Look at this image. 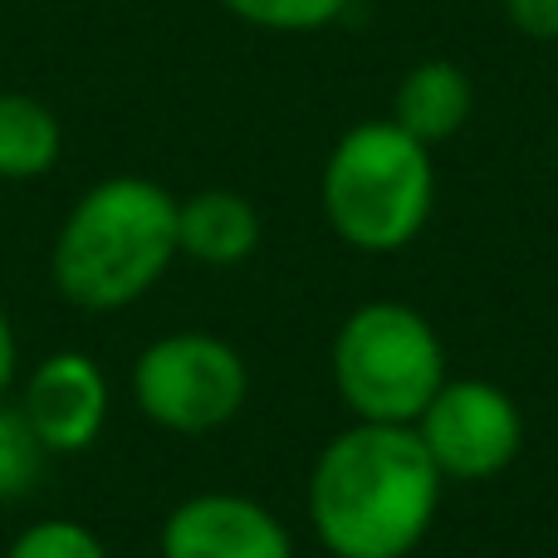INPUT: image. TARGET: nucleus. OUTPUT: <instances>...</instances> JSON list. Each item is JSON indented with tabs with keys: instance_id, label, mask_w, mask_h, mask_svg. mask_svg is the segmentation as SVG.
<instances>
[{
	"instance_id": "nucleus-1",
	"label": "nucleus",
	"mask_w": 558,
	"mask_h": 558,
	"mask_svg": "<svg viewBox=\"0 0 558 558\" xmlns=\"http://www.w3.org/2000/svg\"><path fill=\"white\" fill-rule=\"evenodd\" d=\"M441 485L416 426L353 422L308 471V524L333 558H407L432 530Z\"/></svg>"
},
{
	"instance_id": "nucleus-2",
	"label": "nucleus",
	"mask_w": 558,
	"mask_h": 558,
	"mask_svg": "<svg viewBox=\"0 0 558 558\" xmlns=\"http://www.w3.org/2000/svg\"><path fill=\"white\" fill-rule=\"evenodd\" d=\"M177 255V196L153 177H104L69 206L49 251V279L64 304L113 314L137 304Z\"/></svg>"
},
{
	"instance_id": "nucleus-3",
	"label": "nucleus",
	"mask_w": 558,
	"mask_h": 558,
	"mask_svg": "<svg viewBox=\"0 0 558 558\" xmlns=\"http://www.w3.org/2000/svg\"><path fill=\"white\" fill-rule=\"evenodd\" d=\"M328 231L363 255H397L426 231L436 206L432 147L392 118L353 123L328 147L318 177Z\"/></svg>"
},
{
	"instance_id": "nucleus-4",
	"label": "nucleus",
	"mask_w": 558,
	"mask_h": 558,
	"mask_svg": "<svg viewBox=\"0 0 558 558\" xmlns=\"http://www.w3.org/2000/svg\"><path fill=\"white\" fill-rule=\"evenodd\" d=\"M328 367L357 422L412 426L446 383V348L412 304L373 299L338 324Z\"/></svg>"
},
{
	"instance_id": "nucleus-5",
	"label": "nucleus",
	"mask_w": 558,
	"mask_h": 558,
	"mask_svg": "<svg viewBox=\"0 0 558 558\" xmlns=\"http://www.w3.org/2000/svg\"><path fill=\"white\" fill-rule=\"evenodd\" d=\"M251 397V367L226 338L182 328L147 343L133 363V402L153 426L177 436L221 432Z\"/></svg>"
},
{
	"instance_id": "nucleus-6",
	"label": "nucleus",
	"mask_w": 558,
	"mask_h": 558,
	"mask_svg": "<svg viewBox=\"0 0 558 558\" xmlns=\"http://www.w3.org/2000/svg\"><path fill=\"white\" fill-rule=\"evenodd\" d=\"M412 426L441 481H490L510 471L524 446V416L514 397L481 377H446Z\"/></svg>"
},
{
	"instance_id": "nucleus-7",
	"label": "nucleus",
	"mask_w": 558,
	"mask_h": 558,
	"mask_svg": "<svg viewBox=\"0 0 558 558\" xmlns=\"http://www.w3.org/2000/svg\"><path fill=\"white\" fill-rule=\"evenodd\" d=\"M108 407H113V392H108L104 367L78 348H59V353L39 357L35 373L25 377V392H20V412L35 426L49 456L88 451L108 426Z\"/></svg>"
},
{
	"instance_id": "nucleus-8",
	"label": "nucleus",
	"mask_w": 558,
	"mask_h": 558,
	"mask_svg": "<svg viewBox=\"0 0 558 558\" xmlns=\"http://www.w3.org/2000/svg\"><path fill=\"white\" fill-rule=\"evenodd\" d=\"M157 549L162 558H294V539L260 500L206 490L167 514Z\"/></svg>"
},
{
	"instance_id": "nucleus-9",
	"label": "nucleus",
	"mask_w": 558,
	"mask_h": 558,
	"mask_svg": "<svg viewBox=\"0 0 558 558\" xmlns=\"http://www.w3.org/2000/svg\"><path fill=\"white\" fill-rule=\"evenodd\" d=\"M177 251L211 270L245 265L260 251V211L231 186H206L177 202Z\"/></svg>"
},
{
	"instance_id": "nucleus-10",
	"label": "nucleus",
	"mask_w": 558,
	"mask_h": 558,
	"mask_svg": "<svg viewBox=\"0 0 558 558\" xmlns=\"http://www.w3.org/2000/svg\"><path fill=\"white\" fill-rule=\"evenodd\" d=\"M475 113V84L456 59H422L412 64L392 88V123L407 128L416 143L441 147L471 123Z\"/></svg>"
},
{
	"instance_id": "nucleus-11",
	"label": "nucleus",
	"mask_w": 558,
	"mask_h": 558,
	"mask_svg": "<svg viewBox=\"0 0 558 558\" xmlns=\"http://www.w3.org/2000/svg\"><path fill=\"white\" fill-rule=\"evenodd\" d=\"M64 128L54 108L29 94H0V182H35L54 172Z\"/></svg>"
},
{
	"instance_id": "nucleus-12",
	"label": "nucleus",
	"mask_w": 558,
	"mask_h": 558,
	"mask_svg": "<svg viewBox=\"0 0 558 558\" xmlns=\"http://www.w3.org/2000/svg\"><path fill=\"white\" fill-rule=\"evenodd\" d=\"M45 465H49V451L35 436V426L25 422V412L0 402V505L35 490Z\"/></svg>"
},
{
	"instance_id": "nucleus-13",
	"label": "nucleus",
	"mask_w": 558,
	"mask_h": 558,
	"mask_svg": "<svg viewBox=\"0 0 558 558\" xmlns=\"http://www.w3.org/2000/svg\"><path fill=\"white\" fill-rule=\"evenodd\" d=\"M221 5L270 35H314V29L338 25L353 0H221Z\"/></svg>"
},
{
	"instance_id": "nucleus-14",
	"label": "nucleus",
	"mask_w": 558,
	"mask_h": 558,
	"mask_svg": "<svg viewBox=\"0 0 558 558\" xmlns=\"http://www.w3.org/2000/svg\"><path fill=\"white\" fill-rule=\"evenodd\" d=\"M5 558H108V544L78 520H39L10 539Z\"/></svg>"
},
{
	"instance_id": "nucleus-15",
	"label": "nucleus",
	"mask_w": 558,
	"mask_h": 558,
	"mask_svg": "<svg viewBox=\"0 0 558 558\" xmlns=\"http://www.w3.org/2000/svg\"><path fill=\"white\" fill-rule=\"evenodd\" d=\"M514 35L534 45H558V0H500Z\"/></svg>"
},
{
	"instance_id": "nucleus-16",
	"label": "nucleus",
	"mask_w": 558,
	"mask_h": 558,
	"mask_svg": "<svg viewBox=\"0 0 558 558\" xmlns=\"http://www.w3.org/2000/svg\"><path fill=\"white\" fill-rule=\"evenodd\" d=\"M15 367H20V343H15V328H10V314L0 308V402H5L10 383H15Z\"/></svg>"
},
{
	"instance_id": "nucleus-17",
	"label": "nucleus",
	"mask_w": 558,
	"mask_h": 558,
	"mask_svg": "<svg viewBox=\"0 0 558 558\" xmlns=\"http://www.w3.org/2000/svg\"><path fill=\"white\" fill-rule=\"evenodd\" d=\"M554 153H558V128H554Z\"/></svg>"
}]
</instances>
